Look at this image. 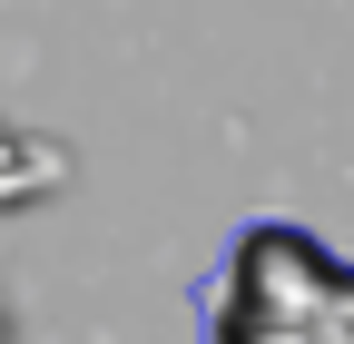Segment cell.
I'll list each match as a JSON object with an SVG mask.
<instances>
[{
    "mask_svg": "<svg viewBox=\"0 0 354 344\" xmlns=\"http://www.w3.org/2000/svg\"><path fill=\"white\" fill-rule=\"evenodd\" d=\"M197 305L207 344H354V256L295 217H246Z\"/></svg>",
    "mask_w": 354,
    "mask_h": 344,
    "instance_id": "1",
    "label": "cell"
}]
</instances>
